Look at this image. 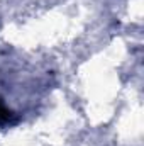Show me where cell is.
Instances as JSON below:
<instances>
[{
    "instance_id": "obj_1",
    "label": "cell",
    "mask_w": 144,
    "mask_h": 146,
    "mask_svg": "<svg viewBox=\"0 0 144 146\" xmlns=\"http://www.w3.org/2000/svg\"><path fill=\"white\" fill-rule=\"evenodd\" d=\"M10 119H12V112L7 109L2 104V100H0V122H9Z\"/></svg>"
}]
</instances>
